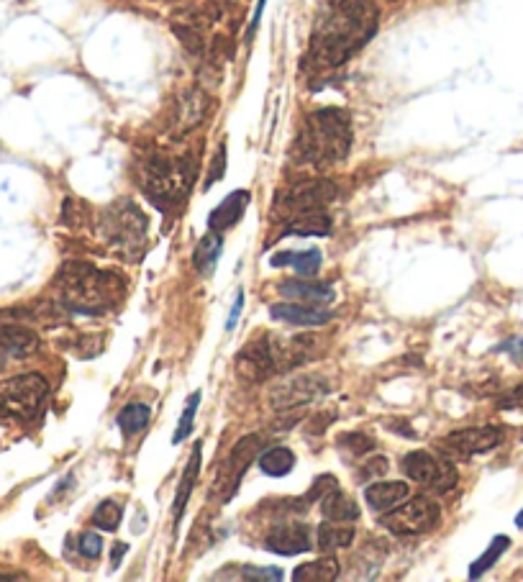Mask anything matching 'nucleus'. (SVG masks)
<instances>
[{
	"mask_svg": "<svg viewBox=\"0 0 523 582\" xmlns=\"http://www.w3.org/2000/svg\"><path fill=\"white\" fill-rule=\"evenodd\" d=\"M377 31L372 0H318L311 31V59L318 67H339L370 42Z\"/></svg>",
	"mask_w": 523,
	"mask_h": 582,
	"instance_id": "nucleus-1",
	"label": "nucleus"
},
{
	"mask_svg": "<svg viewBox=\"0 0 523 582\" xmlns=\"http://www.w3.org/2000/svg\"><path fill=\"white\" fill-rule=\"evenodd\" d=\"M352 149V121L341 108H318L306 118L295 139L293 154L311 167H331Z\"/></svg>",
	"mask_w": 523,
	"mask_h": 582,
	"instance_id": "nucleus-2",
	"label": "nucleus"
},
{
	"mask_svg": "<svg viewBox=\"0 0 523 582\" xmlns=\"http://www.w3.org/2000/svg\"><path fill=\"white\" fill-rule=\"evenodd\" d=\"M57 288L67 308L77 313H88V316H98V313L113 308L121 293H124L121 277L113 275V272L98 270L88 262H67L59 270Z\"/></svg>",
	"mask_w": 523,
	"mask_h": 582,
	"instance_id": "nucleus-3",
	"label": "nucleus"
},
{
	"mask_svg": "<svg viewBox=\"0 0 523 582\" xmlns=\"http://www.w3.org/2000/svg\"><path fill=\"white\" fill-rule=\"evenodd\" d=\"M313 336L288 339V344L272 339L270 334H259L247 341V347L236 354V370L249 383H262L270 375L285 372L311 357Z\"/></svg>",
	"mask_w": 523,
	"mask_h": 582,
	"instance_id": "nucleus-4",
	"label": "nucleus"
},
{
	"mask_svg": "<svg viewBox=\"0 0 523 582\" xmlns=\"http://www.w3.org/2000/svg\"><path fill=\"white\" fill-rule=\"evenodd\" d=\"M195 162L193 157H154L144 165L142 185L144 193L157 203V206H177L183 203L188 190L193 188Z\"/></svg>",
	"mask_w": 523,
	"mask_h": 582,
	"instance_id": "nucleus-5",
	"label": "nucleus"
},
{
	"mask_svg": "<svg viewBox=\"0 0 523 582\" xmlns=\"http://www.w3.org/2000/svg\"><path fill=\"white\" fill-rule=\"evenodd\" d=\"M100 231L121 257H134L147 239V216L131 200H118L100 218Z\"/></svg>",
	"mask_w": 523,
	"mask_h": 582,
	"instance_id": "nucleus-6",
	"label": "nucleus"
},
{
	"mask_svg": "<svg viewBox=\"0 0 523 582\" xmlns=\"http://www.w3.org/2000/svg\"><path fill=\"white\" fill-rule=\"evenodd\" d=\"M49 385L42 375H18L0 383V418L31 421L42 411L47 400Z\"/></svg>",
	"mask_w": 523,
	"mask_h": 582,
	"instance_id": "nucleus-7",
	"label": "nucleus"
},
{
	"mask_svg": "<svg viewBox=\"0 0 523 582\" xmlns=\"http://www.w3.org/2000/svg\"><path fill=\"white\" fill-rule=\"evenodd\" d=\"M441 521V508L436 500L426 498V495H418V498L403 500L395 508L385 511L382 516V526L390 531V534L398 536H416L426 534V531L436 529Z\"/></svg>",
	"mask_w": 523,
	"mask_h": 582,
	"instance_id": "nucleus-8",
	"label": "nucleus"
},
{
	"mask_svg": "<svg viewBox=\"0 0 523 582\" xmlns=\"http://www.w3.org/2000/svg\"><path fill=\"white\" fill-rule=\"evenodd\" d=\"M400 470L408 480L421 483L426 488L436 490V493H449L457 485V470L447 459H436L429 452H408L400 462Z\"/></svg>",
	"mask_w": 523,
	"mask_h": 582,
	"instance_id": "nucleus-9",
	"label": "nucleus"
},
{
	"mask_svg": "<svg viewBox=\"0 0 523 582\" xmlns=\"http://www.w3.org/2000/svg\"><path fill=\"white\" fill-rule=\"evenodd\" d=\"M259 444H262V439H259L257 434H249L244 436V439H239L234 444V449H231L229 457H226L224 465H221V470H218L213 493L224 500V503L236 493V488H239L241 477H244L247 467L252 465V459L257 457Z\"/></svg>",
	"mask_w": 523,
	"mask_h": 582,
	"instance_id": "nucleus-10",
	"label": "nucleus"
},
{
	"mask_svg": "<svg viewBox=\"0 0 523 582\" xmlns=\"http://www.w3.org/2000/svg\"><path fill=\"white\" fill-rule=\"evenodd\" d=\"M326 390H329V385L321 375H298L288 383L272 388L270 403L275 411H290V408L308 406L316 398H321Z\"/></svg>",
	"mask_w": 523,
	"mask_h": 582,
	"instance_id": "nucleus-11",
	"label": "nucleus"
},
{
	"mask_svg": "<svg viewBox=\"0 0 523 582\" xmlns=\"http://www.w3.org/2000/svg\"><path fill=\"white\" fill-rule=\"evenodd\" d=\"M336 198V185L329 180H308L298 183L285 193L283 211L290 213V218L303 216V213L324 211L331 200Z\"/></svg>",
	"mask_w": 523,
	"mask_h": 582,
	"instance_id": "nucleus-12",
	"label": "nucleus"
},
{
	"mask_svg": "<svg viewBox=\"0 0 523 582\" xmlns=\"http://www.w3.org/2000/svg\"><path fill=\"white\" fill-rule=\"evenodd\" d=\"M503 441V431L498 426H475V429H462L449 434L441 441L444 452L454 454V457H475V454H485L495 449Z\"/></svg>",
	"mask_w": 523,
	"mask_h": 582,
	"instance_id": "nucleus-13",
	"label": "nucleus"
},
{
	"mask_svg": "<svg viewBox=\"0 0 523 582\" xmlns=\"http://www.w3.org/2000/svg\"><path fill=\"white\" fill-rule=\"evenodd\" d=\"M265 547L275 554H283V557H293V554L311 552L313 541L308 526H275V529L267 534Z\"/></svg>",
	"mask_w": 523,
	"mask_h": 582,
	"instance_id": "nucleus-14",
	"label": "nucleus"
},
{
	"mask_svg": "<svg viewBox=\"0 0 523 582\" xmlns=\"http://www.w3.org/2000/svg\"><path fill=\"white\" fill-rule=\"evenodd\" d=\"M39 349V336L21 326H3L0 329V367H8L13 359H24Z\"/></svg>",
	"mask_w": 523,
	"mask_h": 582,
	"instance_id": "nucleus-15",
	"label": "nucleus"
},
{
	"mask_svg": "<svg viewBox=\"0 0 523 582\" xmlns=\"http://www.w3.org/2000/svg\"><path fill=\"white\" fill-rule=\"evenodd\" d=\"M275 321H283L290 326H324L331 321V313L324 308H316L311 303H277L270 308Z\"/></svg>",
	"mask_w": 523,
	"mask_h": 582,
	"instance_id": "nucleus-16",
	"label": "nucleus"
},
{
	"mask_svg": "<svg viewBox=\"0 0 523 582\" xmlns=\"http://www.w3.org/2000/svg\"><path fill=\"white\" fill-rule=\"evenodd\" d=\"M247 206H249L247 190H234L231 195H226V200H221V206L213 208V213L208 216V226H211V231H218V234L231 229V226L239 224L244 211H247Z\"/></svg>",
	"mask_w": 523,
	"mask_h": 582,
	"instance_id": "nucleus-17",
	"label": "nucleus"
},
{
	"mask_svg": "<svg viewBox=\"0 0 523 582\" xmlns=\"http://www.w3.org/2000/svg\"><path fill=\"white\" fill-rule=\"evenodd\" d=\"M408 495H411V488L406 483H372L365 490V500L375 511H390L398 503H403Z\"/></svg>",
	"mask_w": 523,
	"mask_h": 582,
	"instance_id": "nucleus-18",
	"label": "nucleus"
},
{
	"mask_svg": "<svg viewBox=\"0 0 523 582\" xmlns=\"http://www.w3.org/2000/svg\"><path fill=\"white\" fill-rule=\"evenodd\" d=\"M200 459H203V449H200V444H195L193 452H190V459H188V467H185L183 480H180V488H177L175 506H172V511H175V526L180 524V518H183L185 506H188V500H190V493H193V488H195V480H198Z\"/></svg>",
	"mask_w": 523,
	"mask_h": 582,
	"instance_id": "nucleus-19",
	"label": "nucleus"
},
{
	"mask_svg": "<svg viewBox=\"0 0 523 582\" xmlns=\"http://www.w3.org/2000/svg\"><path fill=\"white\" fill-rule=\"evenodd\" d=\"M321 513H324L326 521H344V524L359 518L357 503L349 495L341 493L339 488H334L321 498Z\"/></svg>",
	"mask_w": 523,
	"mask_h": 582,
	"instance_id": "nucleus-20",
	"label": "nucleus"
},
{
	"mask_svg": "<svg viewBox=\"0 0 523 582\" xmlns=\"http://www.w3.org/2000/svg\"><path fill=\"white\" fill-rule=\"evenodd\" d=\"M272 267H293L298 275L308 277L321 270V252L306 249V252H280L272 257Z\"/></svg>",
	"mask_w": 523,
	"mask_h": 582,
	"instance_id": "nucleus-21",
	"label": "nucleus"
},
{
	"mask_svg": "<svg viewBox=\"0 0 523 582\" xmlns=\"http://www.w3.org/2000/svg\"><path fill=\"white\" fill-rule=\"evenodd\" d=\"M339 562L334 557H321L316 562L295 567L293 580L295 582H334L339 577Z\"/></svg>",
	"mask_w": 523,
	"mask_h": 582,
	"instance_id": "nucleus-22",
	"label": "nucleus"
},
{
	"mask_svg": "<svg viewBox=\"0 0 523 582\" xmlns=\"http://www.w3.org/2000/svg\"><path fill=\"white\" fill-rule=\"evenodd\" d=\"M280 293L290 295V298L311 300V303H329L334 300V288L329 283H303V280H288L280 285Z\"/></svg>",
	"mask_w": 523,
	"mask_h": 582,
	"instance_id": "nucleus-23",
	"label": "nucleus"
},
{
	"mask_svg": "<svg viewBox=\"0 0 523 582\" xmlns=\"http://www.w3.org/2000/svg\"><path fill=\"white\" fill-rule=\"evenodd\" d=\"M354 541V529L344 521H329V524H321L318 529V547L324 552H334V549L349 547Z\"/></svg>",
	"mask_w": 523,
	"mask_h": 582,
	"instance_id": "nucleus-24",
	"label": "nucleus"
},
{
	"mask_svg": "<svg viewBox=\"0 0 523 582\" xmlns=\"http://www.w3.org/2000/svg\"><path fill=\"white\" fill-rule=\"evenodd\" d=\"M295 467V454L285 447H272L259 457V470L270 477L290 475Z\"/></svg>",
	"mask_w": 523,
	"mask_h": 582,
	"instance_id": "nucleus-25",
	"label": "nucleus"
},
{
	"mask_svg": "<svg viewBox=\"0 0 523 582\" xmlns=\"http://www.w3.org/2000/svg\"><path fill=\"white\" fill-rule=\"evenodd\" d=\"M329 229H331L329 216H326L324 211H316V213H303V216L290 218V226L283 231V234L285 236H288V234L324 236V234H329Z\"/></svg>",
	"mask_w": 523,
	"mask_h": 582,
	"instance_id": "nucleus-26",
	"label": "nucleus"
},
{
	"mask_svg": "<svg viewBox=\"0 0 523 582\" xmlns=\"http://www.w3.org/2000/svg\"><path fill=\"white\" fill-rule=\"evenodd\" d=\"M149 418H152L149 406H144V403H129V406L121 408V413H118V418H116V424L126 436H131V434H139V431L147 429Z\"/></svg>",
	"mask_w": 523,
	"mask_h": 582,
	"instance_id": "nucleus-27",
	"label": "nucleus"
},
{
	"mask_svg": "<svg viewBox=\"0 0 523 582\" xmlns=\"http://www.w3.org/2000/svg\"><path fill=\"white\" fill-rule=\"evenodd\" d=\"M221 234L218 231H208L203 239H200V244H198V249H195V257H193V262H195V267H198L200 272H211L213 267H216V259L221 257Z\"/></svg>",
	"mask_w": 523,
	"mask_h": 582,
	"instance_id": "nucleus-28",
	"label": "nucleus"
},
{
	"mask_svg": "<svg viewBox=\"0 0 523 582\" xmlns=\"http://www.w3.org/2000/svg\"><path fill=\"white\" fill-rule=\"evenodd\" d=\"M508 547H511V539H508V536H495L493 544L488 547V552L482 554L480 559H475V562H472L470 580H477V577L485 575V572H488L490 567H493L495 562H498V559L503 557V552H506Z\"/></svg>",
	"mask_w": 523,
	"mask_h": 582,
	"instance_id": "nucleus-29",
	"label": "nucleus"
},
{
	"mask_svg": "<svg viewBox=\"0 0 523 582\" xmlns=\"http://www.w3.org/2000/svg\"><path fill=\"white\" fill-rule=\"evenodd\" d=\"M124 518V511L118 506L116 500H103L93 513V524L103 531H116L118 524Z\"/></svg>",
	"mask_w": 523,
	"mask_h": 582,
	"instance_id": "nucleus-30",
	"label": "nucleus"
},
{
	"mask_svg": "<svg viewBox=\"0 0 523 582\" xmlns=\"http://www.w3.org/2000/svg\"><path fill=\"white\" fill-rule=\"evenodd\" d=\"M198 403H200V390H195V393L188 398V403H185V411H183V416H180V424H177L175 434H172V444H180V441H185L190 436V431H193L195 411H198Z\"/></svg>",
	"mask_w": 523,
	"mask_h": 582,
	"instance_id": "nucleus-31",
	"label": "nucleus"
},
{
	"mask_svg": "<svg viewBox=\"0 0 523 582\" xmlns=\"http://www.w3.org/2000/svg\"><path fill=\"white\" fill-rule=\"evenodd\" d=\"M244 580H283V570H277V567H244L241 572Z\"/></svg>",
	"mask_w": 523,
	"mask_h": 582,
	"instance_id": "nucleus-32",
	"label": "nucleus"
},
{
	"mask_svg": "<svg viewBox=\"0 0 523 582\" xmlns=\"http://www.w3.org/2000/svg\"><path fill=\"white\" fill-rule=\"evenodd\" d=\"M100 549H103V539H100L95 531H85L83 536H80V554L88 559H95L100 554Z\"/></svg>",
	"mask_w": 523,
	"mask_h": 582,
	"instance_id": "nucleus-33",
	"label": "nucleus"
},
{
	"mask_svg": "<svg viewBox=\"0 0 523 582\" xmlns=\"http://www.w3.org/2000/svg\"><path fill=\"white\" fill-rule=\"evenodd\" d=\"M334 488H339V483H336L334 477L331 475L321 477V480H316V483H313V490H311V495H308V500H316V498L321 500L326 493H331Z\"/></svg>",
	"mask_w": 523,
	"mask_h": 582,
	"instance_id": "nucleus-34",
	"label": "nucleus"
},
{
	"mask_svg": "<svg viewBox=\"0 0 523 582\" xmlns=\"http://www.w3.org/2000/svg\"><path fill=\"white\" fill-rule=\"evenodd\" d=\"M224 157H226V152H224V147H221V149H218V154H216V162H213V172L208 175L206 188H211V185L216 183L218 175H224Z\"/></svg>",
	"mask_w": 523,
	"mask_h": 582,
	"instance_id": "nucleus-35",
	"label": "nucleus"
},
{
	"mask_svg": "<svg viewBox=\"0 0 523 582\" xmlns=\"http://www.w3.org/2000/svg\"><path fill=\"white\" fill-rule=\"evenodd\" d=\"M244 311V293H236V300H234V308H231V316H229V324H226V329L234 331L236 329V321H239V313Z\"/></svg>",
	"mask_w": 523,
	"mask_h": 582,
	"instance_id": "nucleus-36",
	"label": "nucleus"
},
{
	"mask_svg": "<svg viewBox=\"0 0 523 582\" xmlns=\"http://www.w3.org/2000/svg\"><path fill=\"white\" fill-rule=\"evenodd\" d=\"M503 349H506V352H511L516 359H523V339L511 341V344H506Z\"/></svg>",
	"mask_w": 523,
	"mask_h": 582,
	"instance_id": "nucleus-37",
	"label": "nucleus"
},
{
	"mask_svg": "<svg viewBox=\"0 0 523 582\" xmlns=\"http://www.w3.org/2000/svg\"><path fill=\"white\" fill-rule=\"evenodd\" d=\"M113 549H116V552H113V565H116L118 559L124 557V552H126V544H116V547H113Z\"/></svg>",
	"mask_w": 523,
	"mask_h": 582,
	"instance_id": "nucleus-38",
	"label": "nucleus"
},
{
	"mask_svg": "<svg viewBox=\"0 0 523 582\" xmlns=\"http://www.w3.org/2000/svg\"><path fill=\"white\" fill-rule=\"evenodd\" d=\"M516 526H518V529H523V511L516 516Z\"/></svg>",
	"mask_w": 523,
	"mask_h": 582,
	"instance_id": "nucleus-39",
	"label": "nucleus"
},
{
	"mask_svg": "<svg viewBox=\"0 0 523 582\" xmlns=\"http://www.w3.org/2000/svg\"><path fill=\"white\" fill-rule=\"evenodd\" d=\"M0 580H11V577H6V575H0Z\"/></svg>",
	"mask_w": 523,
	"mask_h": 582,
	"instance_id": "nucleus-40",
	"label": "nucleus"
}]
</instances>
